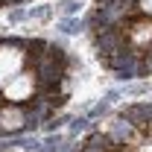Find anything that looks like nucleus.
Here are the masks:
<instances>
[{"mask_svg": "<svg viewBox=\"0 0 152 152\" xmlns=\"http://www.w3.org/2000/svg\"><path fill=\"white\" fill-rule=\"evenodd\" d=\"M88 26L96 56L111 73L152 76V0H94Z\"/></svg>", "mask_w": 152, "mask_h": 152, "instance_id": "obj_1", "label": "nucleus"}, {"mask_svg": "<svg viewBox=\"0 0 152 152\" xmlns=\"http://www.w3.org/2000/svg\"><path fill=\"white\" fill-rule=\"evenodd\" d=\"M79 152H152V102L114 114L105 129H96L82 140Z\"/></svg>", "mask_w": 152, "mask_h": 152, "instance_id": "obj_2", "label": "nucleus"}, {"mask_svg": "<svg viewBox=\"0 0 152 152\" xmlns=\"http://www.w3.org/2000/svg\"><path fill=\"white\" fill-rule=\"evenodd\" d=\"M15 3H23V0H0V6H15Z\"/></svg>", "mask_w": 152, "mask_h": 152, "instance_id": "obj_3", "label": "nucleus"}]
</instances>
